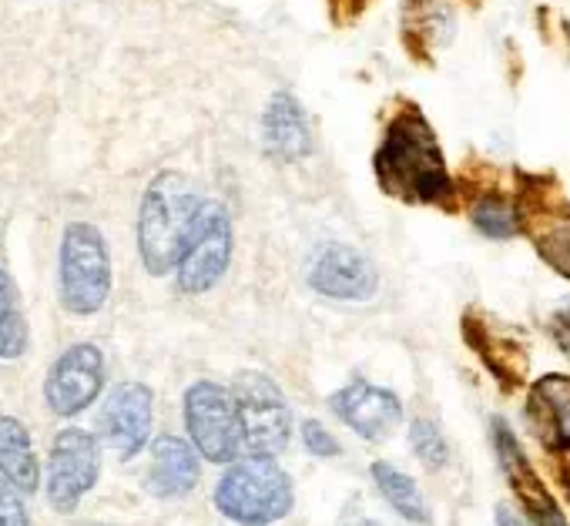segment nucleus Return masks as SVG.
Returning <instances> with one entry per match:
<instances>
[{
  "label": "nucleus",
  "mask_w": 570,
  "mask_h": 526,
  "mask_svg": "<svg viewBox=\"0 0 570 526\" xmlns=\"http://www.w3.org/2000/svg\"><path fill=\"white\" fill-rule=\"evenodd\" d=\"M333 413L370 443L390 439L403 423V403L390 389H380L366 379L343 386L333 396Z\"/></svg>",
  "instance_id": "15"
},
{
  "label": "nucleus",
  "mask_w": 570,
  "mask_h": 526,
  "mask_svg": "<svg viewBox=\"0 0 570 526\" xmlns=\"http://www.w3.org/2000/svg\"><path fill=\"white\" fill-rule=\"evenodd\" d=\"M215 506L238 526H268L289 516L293 483L272 456H245L218 479Z\"/></svg>",
  "instance_id": "3"
},
{
  "label": "nucleus",
  "mask_w": 570,
  "mask_h": 526,
  "mask_svg": "<svg viewBox=\"0 0 570 526\" xmlns=\"http://www.w3.org/2000/svg\"><path fill=\"white\" fill-rule=\"evenodd\" d=\"M28 343H31V333H28V319L21 312L18 289H14L11 276L0 269V359L24 356Z\"/></svg>",
  "instance_id": "22"
},
{
  "label": "nucleus",
  "mask_w": 570,
  "mask_h": 526,
  "mask_svg": "<svg viewBox=\"0 0 570 526\" xmlns=\"http://www.w3.org/2000/svg\"><path fill=\"white\" fill-rule=\"evenodd\" d=\"M151 389L141 383H121L111 389V396L101 406V436L105 443L121 456L131 459L148 446L151 436Z\"/></svg>",
  "instance_id": "14"
},
{
  "label": "nucleus",
  "mask_w": 570,
  "mask_h": 526,
  "mask_svg": "<svg viewBox=\"0 0 570 526\" xmlns=\"http://www.w3.org/2000/svg\"><path fill=\"white\" fill-rule=\"evenodd\" d=\"M527 423L550 456H570V376L547 373L530 386Z\"/></svg>",
  "instance_id": "16"
},
{
  "label": "nucleus",
  "mask_w": 570,
  "mask_h": 526,
  "mask_svg": "<svg viewBox=\"0 0 570 526\" xmlns=\"http://www.w3.org/2000/svg\"><path fill=\"white\" fill-rule=\"evenodd\" d=\"M232 261V218L225 205L205 201L195 231L188 238V248L178 261V289L188 296H202L215 289Z\"/></svg>",
  "instance_id": "8"
},
{
  "label": "nucleus",
  "mask_w": 570,
  "mask_h": 526,
  "mask_svg": "<svg viewBox=\"0 0 570 526\" xmlns=\"http://www.w3.org/2000/svg\"><path fill=\"white\" fill-rule=\"evenodd\" d=\"M410 443H413V453L420 456V463L426 469H443L450 463V446L443 439V433L436 429V423L430 419H413L410 423Z\"/></svg>",
  "instance_id": "23"
},
{
  "label": "nucleus",
  "mask_w": 570,
  "mask_h": 526,
  "mask_svg": "<svg viewBox=\"0 0 570 526\" xmlns=\"http://www.w3.org/2000/svg\"><path fill=\"white\" fill-rule=\"evenodd\" d=\"M336 4H340V0H330V8H336ZM363 11H366V0H343V8H340L336 21H340V24H346V21H356Z\"/></svg>",
  "instance_id": "27"
},
{
  "label": "nucleus",
  "mask_w": 570,
  "mask_h": 526,
  "mask_svg": "<svg viewBox=\"0 0 570 526\" xmlns=\"http://www.w3.org/2000/svg\"><path fill=\"white\" fill-rule=\"evenodd\" d=\"M0 476L11 479L21 493H35L41 486V463L31 446V433L14 416H0Z\"/></svg>",
  "instance_id": "19"
},
{
  "label": "nucleus",
  "mask_w": 570,
  "mask_h": 526,
  "mask_svg": "<svg viewBox=\"0 0 570 526\" xmlns=\"http://www.w3.org/2000/svg\"><path fill=\"white\" fill-rule=\"evenodd\" d=\"M0 526H28L24 493L4 476H0Z\"/></svg>",
  "instance_id": "24"
},
{
  "label": "nucleus",
  "mask_w": 570,
  "mask_h": 526,
  "mask_svg": "<svg viewBox=\"0 0 570 526\" xmlns=\"http://www.w3.org/2000/svg\"><path fill=\"white\" fill-rule=\"evenodd\" d=\"M111 296V255L105 235L71 221L61 238V306L71 316H95Z\"/></svg>",
  "instance_id": "5"
},
{
  "label": "nucleus",
  "mask_w": 570,
  "mask_h": 526,
  "mask_svg": "<svg viewBox=\"0 0 570 526\" xmlns=\"http://www.w3.org/2000/svg\"><path fill=\"white\" fill-rule=\"evenodd\" d=\"M370 473H373L380 493L386 496V503H390L406 523H420V526H430V523H433V513H430V506H426V496H423V489L416 486L413 476H406L403 469H396L393 463H383V459L373 463Z\"/></svg>",
  "instance_id": "20"
},
{
  "label": "nucleus",
  "mask_w": 570,
  "mask_h": 526,
  "mask_svg": "<svg viewBox=\"0 0 570 526\" xmlns=\"http://www.w3.org/2000/svg\"><path fill=\"white\" fill-rule=\"evenodd\" d=\"M185 426L195 449L208 463H238V456L245 453L235 396L218 383L202 379L185 393Z\"/></svg>",
  "instance_id": "7"
},
{
  "label": "nucleus",
  "mask_w": 570,
  "mask_h": 526,
  "mask_svg": "<svg viewBox=\"0 0 570 526\" xmlns=\"http://www.w3.org/2000/svg\"><path fill=\"white\" fill-rule=\"evenodd\" d=\"M513 211L517 231L557 276L570 279V198L560 181L553 175H517Z\"/></svg>",
  "instance_id": "4"
},
{
  "label": "nucleus",
  "mask_w": 570,
  "mask_h": 526,
  "mask_svg": "<svg viewBox=\"0 0 570 526\" xmlns=\"http://www.w3.org/2000/svg\"><path fill=\"white\" fill-rule=\"evenodd\" d=\"M547 333H550V339L557 343V349L570 359V309L553 312L550 322H547Z\"/></svg>",
  "instance_id": "26"
},
{
  "label": "nucleus",
  "mask_w": 570,
  "mask_h": 526,
  "mask_svg": "<svg viewBox=\"0 0 570 526\" xmlns=\"http://www.w3.org/2000/svg\"><path fill=\"white\" fill-rule=\"evenodd\" d=\"M309 286L326 296V299H340V302H366L376 296L380 289V276L373 269V261L350 248V245H326L320 248V255L313 258L309 269Z\"/></svg>",
  "instance_id": "12"
},
{
  "label": "nucleus",
  "mask_w": 570,
  "mask_h": 526,
  "mask_svg": "<svg viewBox=\"0 0 570 526\" xmlns=\"http://www.w3.org/2000/svg\"><path fill=\"white\" fill-rule=\"evenodd\" d=\"M262 148L275 161H303L313 155V125L303 111V105L293 95H272V101L262 111Z\"/></svg>",
  "instance_id": "17"
},
{
  "label": "nucleus",
  "mask_w": 570,
  "mask_h": 526,
  "mask_svg": "<svg viewBox=\"0 0 570 526\" xmlns=\"http://www.w3.org/2000/svg\"><path fill=\"white\" fill-rule=\"evenodd\" d=\"M460 329H463L466 346L476 353V359L487 366V373L497 379V386L503 393H513L523 386L527 369H530V356H527L520 339H513L500 322H493L490 316L473 312V309L463 316Z\"/></svg>",
  "instance_id": "13"
},
{
  "label": "nucleus",
  "mask_w": 570,
  "mask_h": 526,
  "mask_svg": "<svg viewBox=\"0 0 570 526\" xmlns=\"http://www.w3.org/2000/svg\"><path fill=\"white\" fill-rule=\"evenodd\" d=\"M373 171L380 188L403 205L456 208L460 201V188L450 178L440 138L413 101L400 105L386 121L373 155Z\"/></svg>",
  "instance_id": "1"
},
{
  "label": "nucleus",
  "mask_w": 570,
  "mask_h": 526,
  "mask_svg": "<svg viewBox=\"0 0 570 526\" xmlns=\"http://www.w3.org/2000/svg\"><path fill=\"white\" fill-rule=\"evenodd\" d=\"M105 386V356L91 343H78L58 356L45 379V399L55 416L71 419L85 413Z\"/></svg>",
  "instance_id": "10"
},
{
  "label": "nucleus",
  "mask_w": 570,
  "mask_h": 526,
  "mask_svg": "<svg viewBox=\"0 0 570 526\" xmlns=\"http://www.w3.org/2000/svg\"><path fill=\"white\" fill-rule=\"evenodd\" d=\"M303 443L313 456H340V443L336 436L320 423V419H306L303 423Z\"/></svg>",
  "instance_id": "25"
},
{
  "label": "nucleus",
  "mask_w": 570,
  "mask_h": 526,
  "mask_svg": "<svg viewBox=\"0 0 570 526\" xmlns=\"http://www.w3.org/2000/svg\"><path fill=\"white\" fill-rule=\"evenodd\" d=\"M198 483V456L195 449L178 436H161L151 446V466H148V489L161 499L185 496Z\"/></svg>",
  "instance_id": "18"
},
{
  "label": "nucleus",
  "mask_w": 570,
  "mask_h": 526,
  "mask_svg": "<svg viewBox=\"0 0 570 526\" xmlns=\"http://www.w3.org/2000/svg\"><path fill=\"white\" fill-rule=\"evenodd\" d=\"M232 396H235L238 419H242L245 453L248 456L282 453L293 436V413L285 406L282 389L268 376L245 369L232 379Z\"/></svg>",
  "instance_id": "6"
},
{
  "label": "nucleus",
  "mask_w": 570,
  "mask_h": 526,
  "mask_svg": "<svg viewBox=\"0 0 570 526\" xmlns=\"http://www.w3.org/2000/svg\"><path fill=\"white\" fill-rule=\"evenodd\" d=\"M353 526H383L380 519H360V523H353Z\"/></svg>",
  "instance_id": "29"
},
{
  "label": "nucleus",
  "mask_w": 570,
  "mask_h": 526,
  "mask_svg": "<svg viewBox=\"0 0 570 526\" xmlns=\"http://www.w3.org/2000/svg\"><path fill=\"white\" fill-rule=\"evenodd\" d=\"M466 211L473 218V225L490 235V238H510L520 235L517 231V211H513V198H507L497 188H476L466 198Z\"/></svg>",
  "instance_id": "21"
},
{
  "label": "nucleus",
  "mask_w": 570,
  "mask_h": 526,
  "mask_svg": "<svg viewBox=\"0 0 570 526\" xmlns=\"http://www.w3.org/2000/svg\"><path fill=\"white\" fill-rule=\"evenodd\" d=\"M101 476V449L95 433L68 426L51 443L48 459V503L58 513H75L85 493L95 489Z\"/></svg>",
  "instance_id": "9"
},
{
  "label": "nucleus",
  "mask_w": 570,
  "mask_h": 526,
  "mask_svg": "<svg viewBox=\"0 0 570 526\" xmlns=\"http://www.w3.org/2000/svg\"><path fill=\"white\" fill-rule=\"evenodd\" d=\"M205 201L178 171H158L138 211V251L151 276H168L188 248Z\"/></svg>",
  "instance_id": "2"
},
{
  "label": "nucleus",
  "mask_w": 570,
  "mask_h": 526,
  "mask_svg": "<svg viewBox=\"0 0 570 526\" xmlns=\"http://www.w3.org/2000/svg\"><path fill=\"white\" fill-rule=\"evenodd\" d=\"M497 526H527L520 513H513L510 506H497Z\"/></svg>",
  "instance_id": "28"
},
{
  "label": "nucleus",
  "mask_w": 570,
  "mask_h": 526,
  "mask_svg": "<svg viewBox=\"0 0 570 526\" xmlns=\"http://www.w3.org/2000/svg\"><path fill=\"white\" fill-rule=\"evenodd\" d=\"M493 449H497V463H500L513 496L520 499V509L530 519V526H570L567 513L550 496V489L543 486V479L537 476L533 463L520 449L513 429L503 419H493Z\"/></svg>",
  "instance_id": "11"
}]
</instances>
